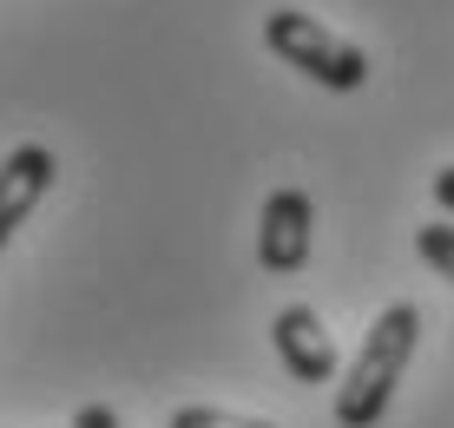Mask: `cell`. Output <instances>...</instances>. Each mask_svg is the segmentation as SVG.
Returning <instances> with one entry per match:
<instances>
[{
	"label": "cell",
	"instance_id": "cell-2",
	"mask_svg": "<svg viewBox=\"0 0 454 428\" xmlns=\"http://www.w3.org/2000/svg\"><path fill=\"white\" fill-rule=\"evenodd\" d=\"M263 40H270V53L284 67H296L303 79H317L330 92H356L369 79V53L356 40H342L336 27H323L317 13H296V7L263 13Z\"/></svg>",
	"mask_w": 454,
	"mask_h": 428
},
{
	"label": "cell",
	"instance_id": "cell-5",
	"mask_svg": "<svg viewBox=\"0 0 454 428\" xmlns=\"http://www.w3.org/2000/svg\"><path fill=\"white\" fill-rule=\"evenodd\" d=\"M53 152L46 146H13L0 158V250H7V237L34 218V204L53 192Z\"/></svg>",
	"mask_w": 454,
	"mask_h": 428
},
{
	"label": "cell",
	"instance_id": "cell-3",
	"mask_svg": "<svg viewBox=\"0 0 454 428\" xmlns=\"http://www.w3.org/2000/svg\"><path fill=\"white\" fill-rule=\"evenodd\" d=\"M309 225H317L309 192L277 185V192L263 198V218H257V264H263L270 277H296V271L309 264Z\"/></svg>",
	"mask_w": 454,
	"mask_h": 428
},
{
	"label": "cell",
	"instance_id": "cell-1",
	"mask_svg": "<svg viewBox=\"0 0 454 428\" xmlns=\"http://www.w3.org/2000/svg\"><path fill=\"white\" fill-rule=\"evenodd\" d=\"M415 337H421V310L415 304H388L375 316V329L363 337V350L349 362V383H336V422L342 428H375L395 402V383L415 356Z\"/></svg>",
	"mask_w": 454,
	"mask_h": 428
},
{
	"label": "cell",
	"instance_id": "cell-8",
	"mask_svg": "<svg viewBox=\"0 0 454 428\" xmlns=\"http://www.w3.org/2000/svg\"><path fill=\"white\" fill-rule=\"evenodd\" d=\"M73 428H119V416H113L106 402H86L80 416H73Z\"/></svg>",
	"mask_w": 454,
	"mask_h": 428
},
{
	"label": "cell",
	"instance_id": "cell-6",
	"mask_svg": "<svg viewBox=\"0 0 454 428\" xmlns=\"http://www.w3.org/2000/svg\"><path fill=\"white\" fill-rule=\"evenodd\" d=\"M165 428H277L263 416H231V408H178Z\"/></svg>",
	"mask_w": 454,
	"mask_h": 428
},
{
	"label": "cell",
	"instance_id": "cell-7",
	"mask_svg": "<svg viewBox=\"0 0 454 428\" xmlns=\"http://www.w3.org/2000/svg\"><path fill=\"white\" fill-rule=\"evenodd\" d=\"M415 250L454 283V225H421V231H415Z\"/></svg>",
	"mask_w": 454,
	"mask_h": 428
},
{
	"label": "cell",
	"instance_id": "cell-9",
	"mask_svg": "<svg viewBox=\"0 0 454 428\" xmlns=\"http://www.w3.org/2000/svg\"><path fill=\"white\" fill-rule=\"evenodd\" d=\"M434 198H442L448 211H454V165H442V171H434Z\"/></svg>",
	"mask_w": 454,
	"mask_h": 428
},
{
	"label": "cell",
	"instance_id": "cell-4",
	"mask_svg": "<svg viewBox=\"0 0 454 428\" xmlns=\"http://www.w3.org/2000/svg\"><path fill=\"white\" fill-rule=\"evenodd\" d=\"M270 343H277V356H284V369L296 383H336V343H330V329H323V316L309 304L277 310Z\"/></svg>",
	"mask_w": 454,
	"mask_h": 428
}]
</instances>
